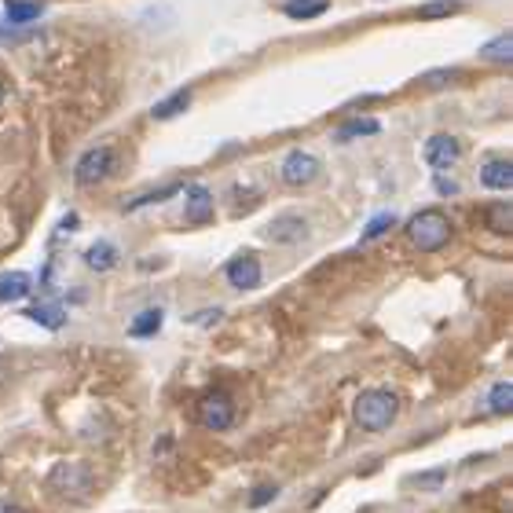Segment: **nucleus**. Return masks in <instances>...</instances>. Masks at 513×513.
<instances>
[{
  "instance_id": "obj_1",
  "label": "nucleus",
  "mask_w": 513,
  "mask_h": 513,
  "mask_svg": "<svg viewBox=\"0 0 513 513\" xmlns=\"http://www.w3.org/2000/svg\"><path fill=\"white\" fill-rule=\"evenodd\" d=\"M407 239L422 253H437L451 243V220L440 209H422L407 220Z\"/></svg>"
},
{
  "instance_id": "obj_2",
  "label": "nucleus",
  "mask_w": 513,
  "mask_h": 513,
  "mask_svg": "<svg viewBox=\"0 0 513 513\" xmlns=\"http://www.w3.org/2000/svg\"><path fill=\"white\" fill-rule=\"evenodd\" d=\"M397 411H400L397 397H392V392H385V389H371V392H363V397L356 400V422H360L367 432L389 429L392 418H397Z\"/></svg>"
},
{
  "instance_id": "obj_3",
  "label": "nucleus",
  "mask_w": 513,
  "mask_h": 513,
  "mask_svg": "<svg viewBox=\"0 0 513 513\" xmlns=\"http://www.w3.org/2000/svg\"><path fill=\"white\" fill-rule=\"evenodd\" d=\"M114 147H92V150H85L81 158H77V166H73V180L81 184V187H92V184H99V180H107L110 173H114Z\"/></svg>"
},
{
  "instance_id": "obj_4",
  "label": "nucleus",
  "mask_w": 513,
  "mask_h": 513,
  "mask_svg": "<svg viewBox=\"0 0 513 513\" xmlns=\"http://www.w3.org/2000/svg\"><path fill=\"white\" fill-rule=\"evenodd\" d=\"M199 418H202V425L213 429V432L231 429V422H235V404H231V397H224V392H209V397L199 404Z\"/></svg>"
},
{
  "instance_id": "obj_5",
  "label": "nucleus",
  "mask_w": 513,
  "mask_h": 513,
  "mask_svg": "<svg viewBox=\"0 0 513 513\" xmlns=\"http://www.w3.org/2000/svg\"><path fill=\"white\" fill-rule=\"evenodd\" d=\"M315 176H320V158H315V154H308V150H290V154L283 158V180H286L290 187H304V184H312Z\"/></svg>"
},
{
  "instance_id": "obj_6",
  "label": "nucleus",
  "mask_w": 513,
  "mask_h": 513,
  "mask_svg": "<svg viewBox=\"0 0 513 513\" xmlns=\"http://www.w3.org/2000/svg\"><path fill=\"white\" fill-rule=\"evenodd\" d=\"M458 154H462V147H458V140L455 136H448V133H440V136H429V143H425V166L429 169H451L455 162H458Z\"/></svg>"
},
{
  "instance_id": "obj_7",
  "label": "nucleus",
  "mask_w": 513,
  "mask_h": 513,
  "mask_svg": "<svg viewBox=\"0 0 513 513\" xmlns=\"http://www.w3.org/2000/svg\"><path fill=\"white\" fill-rule=\"evenodd\" d=\"M224 275H227V283H231L235 290H257V286H261V261H257L253 253L235 257Z\"/></svg>"
},
{
  "instance_id": "obj_8",
  "label": "nucleus",
  "mask_w": 513,
  "mask_h": 513,
  "mask_svg": "<svg viewBox=\"0 0 513 513\" xmlns=\"http://www.w3.org/2000/svg\"><path fill=\"white\" fill-rule=\"evenodd\" d=\"M184 217L194 224H206L213 217V191L206 184H187V202H184Z\"/></svg>"
},
{
  "instance_id": "obj_9",
  "label": "nucleus",
  "mask_w": 513,
  "mask_h": 513,
  "mask_svg": "<svg viewBox=\"0 0 513 513\" xmlns=\"http://www.w3.org/2000/svg\"><path fill=\"white\" fill-rule=\"evenodd\" d=\"M52 484H56L59 492H66V495H89L92 477H89L85 466H59V469L52 473Z\"/></svg>"
},
{
  "instance_id": "obj_10",
  "label": "nucleus",
  "mask_w": 513,
  "mask_h": 513,
  "mask_svg": "<svg viewBox=\"0 0 513 513\" xmlns=\"http://www.w3.org/2000/svg\"><path fill=\"white\" fill-rule=\"evenodd\" d=\"M304 235H308V224H304V217H275V220L268 224V239L283 243V246H294V243H301Z\"/></svg>"
},
{
  "instance_id": "obj_11",
  "label": "nucleus",
  "mask_w": 513,
  "mask_h": 513,
  "mask_svg": "<svg viewBox=\"0 0 513 513\" xmlns=\"http://www.w3.org/2000/svg\"><path fill=\"white\" fill-rule=\"evenodd\" d=\"M481 184L488 191H509L513 187V166L506 158H492V162L481 166Z\"/></svg>"
},
{
  "instance_id": "obj_12",
  "label": "nucleus",
  "mask_w": 513,
  "mask_h": 513,
  "mask_svg": "<svg viewBox=\"0 0 513 513\" xmlns=\"http://www.w3.org/2000/svg\"><path fill=\"white\" fill-rule=\"evenodd\" d=\"M30 294V275L26 271H4L0 275V304L22 301Z\"/></svg>"
},
{
  "instance_id": "obj_13",
  "label": "nucleus",
  "mask_w": 513,
  "mask_h": 513,
  "mask_svg": "<svg viewBox=\"0 0 513 513\" xmlns=\"http://www.w3.org/2000/svg\"><path fill=\"white\" fill-rule=\"evenodd\" d=\"M187 107H191V89H176V92H173V96H166L162 103H154L150 117H154V122H169V117L184 114Z\"/></svg>"
},
{
  "instance_id": "obj_14",
  "label": "nucleus",
  "mask_w": 513,
  "mask_h": 513,
  "mask_svg": "<svg viewBox=\"0 0 513 513\" xmlns=\"http://www.w3.org/2000/svg\"><path fill=\"white\" fill-rule=\"evenodd\" d=\"M45 4H37V0H8L4 4V19L12 26H22V22H33V19H41Z\"/></svg>"
},
{
  "instance_id": "obj_15",
  "label": "nucleus",
  "mask_w": 513,
  "mask_h": 513,
  "mask_svg": "<svg viewBox=\"0 0 513 513\" xmlns=\"http://www.w3.org/2000/svg\"><path fill=\"white\" fill-rule=\"evenodd\" d=\"M381 133V122L378 117H352V122H345L338 129V140L348 143V140H360V136H378Z\"/></svg>"
},
{
  "instance_id": "obj_16",
  "label": "nucleus",
  "mask_w": 513,
  "mask_h": 513,
  "mask_svg": "<svg viewBox=\"0 0 513 513\" xmlns=\"http://www.w3.org/2000/svg\"><path fill=\"white\" fill-rule=\"evenodd\" d=\"M26 320H33L37 327H45V330H59L66 323V312L59 304H37L26 312Z\"/></svg>"
},
{
  "instance_id": "obj_17",
  "label": "nucleus",
  "mask_w": 513,
  "mask_h": 513,
  "mask_svg": "<svg viewBox=\"0 0 513 513\" xmlns=\"http://www.w3.org/2000/svg\"><path fill=\"white\" fill-rule=\"evenodd\" d=\"M162 320H166V315H162V308H147V312H140L136 320H133L129 334H133V338H150V334H158V330H162Z\"/></svg>"
},
{
  "instance_id": "obj_18",
  "label": "nucleus",
  "mask_w": 513,
  "mask_h": 513,
  "mask_svg": "<svg viewBox=\"0 0 513 513\" xmlns=\"http://www.w3.org/2000/svg\"><path fill=\"white\" fill-rule=\"evenodd\" d=\"M85 264H89L92 271H110V268L117 264V250H114V243H96V246H89Z\"/></svg>"
},
{
  "instance_id": "obj_19",
  "label": "nucleus",
  "mask_w": 513,
  "mask_h": 513,
  "mask_svg": "<svg viewBox=\"0 0 513 513\" xmlns=\"http://www.w3.org/2000/svg\"><path fill=\"white\" fill-rule=\"evenodd\" d=\"M477 56H481L484 63H509V59H513V37H509V33L495 37V41H492V45H484Z\"/></svg>"
},
{
  "instance_id": "obj_20",
  "label": "nucleus",
  "mask_w": 513,
  "mask_h": 513,
  "mask_svg": "<svg viewBox=\"0 0 513 513\" xmlns=\"http://www.w3.org/2000/svg\"><path fill=\"white\" fill-rule=\"evenodd\" d=\"M327 8H330L327 0H286V4H283V12L290 19H315V15H323Z\"/></svg>"
},
{
  "instance_id": "obj_21",
  "label": "nucleus",
  "mask_w": 513,
  "mask_h": 513,
  "mask_svg": "<svg viewBox=\"0 0 513 513\" xmlns=\"http://www.w3.org/2000/svg\"><path fill=\"white\" fill-rule=\"evenodd\" d=\"M488 227H492L495 235H509V227H513V209H509V202L488 206Z\"/></svg>"
},
{
  "instance_id": "obj_22",
  "label": "nucleus",
  "mask_w": 513,
  "mask_h": 513,
  "mask_svg": "<svg viewBox=\"0 0 513 513\" xmlns=\"http://www.w3.org/2000/svg\"><path fill=\"white\" fill-rule=\"evenodd\" d=\"M509 407H513V389H509V381H499L492 389V411L495 415H509Z\"/></svg>"
},
{
  "instance_id": "obj_23",
  "label": "nucleus",
  "mask_w": 513,
  "mask_h": 513,
  "mask_svg": "<svg viewBox=\"0 0 513 513\" xmlns=\"http://www.w3.org/2000/svg\"><path fill=\"white\" fill-rule=\"evenodd\" d=\"M392 224H397V217H392V213H378V217H374V220L363 227V243H374L378 235H385Z\"/></svg>"
},
{
  "instance_id": "obj_24",
  "label": "nucleus",
  "mask_w": 513,
  "mask_h": 513,
  "mask_svg": "<svg viewBox=\"0 0 513 513\" xmlns=\"http://www.w3.org/2000/svg\"><path fill=\"white\" fill-rule=\"evenodd\" d=\"M176 191H180V184H169V187H162V191H150V194H143V199H133L125 209H140V206H150V202H166V199H173Z\"/></svg>"
},
{
  "instance_id": "obj_25",
  "label": "nucleus",
  "mask_w": 513,
  "mask_h": 513,
  "mask_svg": "<svg viewBox=\"0 0 513 513\" xmlns=\"http://www.w3.org/2000/svg\"><path fill=\"white\" fill-rule=\"evenodd\" d=\"M455 12H458L455 0H437V4L418 8V15H422V19H444V15H455Z\"/></svg>"
},
{
  "instance_id": "obj_26",
  "label": "nucleus",
  "mask_w": 513,
  "mask_h": 513,
  "mask_svg": "<svg viewBox=\"0 0 513 513\" xmlns=\"http://www.w3.org/2000/svg\"><path fill=\"white\" fill-rule=\"evenodd\" d=\"M448 81H455V66H444V70H432V73L418 77V85H425V89H440Z\"/></svg>"
},
{
  "instance_id": "obj_27",
  "label": "nucleus",
  "mask_w": 513,
  "mask_h": 513,
  "mask_svg": "<svg viewBox=\"0 0 513 513\" xmlns=\"http://www.w3.org/2000/svg\"><path fill=\"white\" fill-rule=\"evenodd\" d=\"M275 495H279V488H271V484H264V488H257V492H253L250 506H253V509H261V506H268V502H271Z\"/></svg>"
},
{
  "instance_id": "obj_28",
  "label": "nucleus",
  "mask_w": 513,
  "mask_h": 513,
  "mask_svg": "<svg viewBox=\"0 0 513 513\" xmlns=\"http://www.w3.org/2000/svg\"><path fill=\"white\" fill-rule=\"evenodd\" d=\"M444 481V469H437V473H429V477H415V484H422V488H437Z\"/></svg>"
},
{
  "instance_id": "obj_29",
  "label": "nucleus",
  "mask_w": 513,
  "mask_h": 513,
  "mask_svg": "<svg viewBox=\"0 0 513 513\" xmlns=\"http://www.w3.org/2000/svg\"><path fill=\"white\" fill-rule=\"evenodd\" d=\"M437 191H440V194H458V184L448 180V176H437Z\"/></svg>"
},
{
  "instance_id": "obj_30",
  "label": "nucleus",
  "mask_w": 513,
  "mask_h": 513,
  "mask_svg": "<svg viewBox=\"0 0 513 513\" xmlns=\"http://www.w3.org/2000/svg\"><path fill=\"white\" fill-rule=\"evenodd\" d=\"M213 320H220V308L217 312H202V315H191V323H213Z\"/></svg>"
},
{
  "instance_id": "obj_31",
  "label": "nucleus",
  "mask_w": 513,
  "mask_h": 513,
  "mask_svg": "<svg viewBox=\"0 0 513 513\" xmlns=\"http://www.w3.org/2000/svg\"><path fill=\"white\" fill-rule=\"evenodd\" d=\"M0 513H22V506L12 502V499H0Z\"/></svg>"
},
{
  "instance_id": "obj_32",
  "label": "nucleus",
  "mask_w": 513,
  "mask_h": 513,
  "mask_svg": "<svg viewBox=\"0 0 513 513\" xmlns=\"http://www.w3.org/2000/svg\"><path fill=\"white\" fill-rule=\"evenodd\" d=\"M4 96H8V92H4V85H0V103H4Z\"/></svg>"
}]
</instances>
